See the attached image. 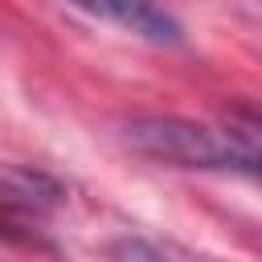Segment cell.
<instances>
[{"mask_svg":"<svg viewBox=\"0 0 262 262\" xmlns=\"http://www.w3.org/2000/svg\"><path fill=\"white\" fill-rule=\"evenodd\" d=\"M123 139L131 143V151L156 164L262 180V143H254L246 131H213L176 115H139L123 127Z\"/></svg>","mask_w":262,"mask_h":262,"instance_id":"obj_1","label":"cell"},{"mask_svg":"<svg viewBox=\"0 0 262 262\" xmlns=\"http://www.w3.org/2000/svg\"><path fill=\"white\" fill-rule=\"evenodd\" d=\"M66 4L90 12L106 25H119L131 37L151 41V45H180L184 41V25L160 0H66Z\"/></svg>","mask_w":262,"mask_h":262,"instance_id":"obj_2","label":"cell"},{"mask_svg":"<svg viewBox=\"0 0 262 262\" xmlns=\"http://www.w3.org/2000/svg\"><path fill=\"white\" fill-rule=\"evenodd\" d=\"M111 254H115V262H201V258H188L184 250L160 246L151 237H119Z\"/></svg>","mask_w":262,"mask_h":262,"instance_id":"obj_3","label":"cell"},{"mask_svg":"<svg viewBox=\"0 0 262 262\" xmlns=\"http://www.w3.org/2000/svg\"><path fill=\"white\" fill-rule=\"evenodd\" d=\"M246 123H250V127H246V131H250V135H258V139H262V111H250V115H246Z\"/></svg>","mask_w":262,"mask_h":262,"instance_id":"obj_4","label":"cell"}]
</instances>
